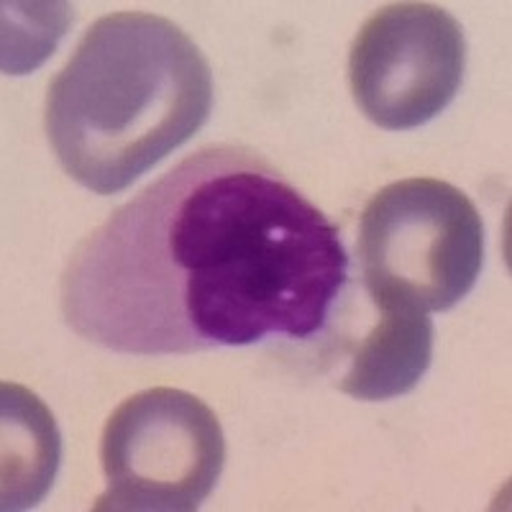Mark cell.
Wrapping results in <instances>:
<instances>
[{
    "mask_svg": "<svg viewBox=\"0 0 512 512\" xmlns=\"http://www.w3.org/2000/svg\"><path fill=\"white\" fill-rule=\"evenodd\" d=\"M213 75L169 18H98L47 93L44 126L59 164L95 195H118L208 123Z\"/></svg>",
    "mask_w": 512,
    "mask_h": 512,
    "instance_id": "7a4b0ae2",
    "label": "cell"
},
{
    "mask_svg": "<svg viewBox=\"0 0 512 512\" xmlns=\"http://www.w3.org/2000/svg\"><path fill=\"white\" fill-rule=\"evenodd\" d=\"M62 456L47 405L21 384H3V510H29L47 497Z\"/></svg>",
    "mask_w": 512,
    "mask_h": 512,
    "instance_id": "52a82bcc",
    "label": "cell"
},
{
    "mask_svg": "<svg viewBox=\"0 0 512 512\" xmlns=\"http://www.w3.org/2000/svg\"><path fill=\"white\" fill-rule=\"evenodd\" d=\"M377 326L351 356L338 390L354 400L382 402L408 395L431 369L436 328L425 310L400 303H374Z\"/></svg>",
    "mask_w": 512,
    "mask_h": 512,
    "instance_id": "8992f818",
    "label": "cell"
},
{
    "mask_svg": "<svg viewBox=\"0 0 512 512\" xmlns=\"http://www.w3.org/2000/svg\"><path fill=\"white\" fill-rule=\"evenodd\" d=\"M226 464L218 415L200 397L152 387L111 413L100 436L105 492L95 512H190Z\"/></svg>",
    "mask_w": 512,
    "mask_h": 512,
    "instance_id": "277c9868",
    "label": "cell"
},
{
    "mask_svg": "<svg viewBox=\"0 0 512 512\" xmlns=\"http://www.w3.org/2000/svg\"><path fill=\"white\" fill-rule=\"evenodd\" d=\"M464 70V29L433 3L382 6L364 21L349 54L356 105L387 131H413L441 116Z\"/></svg>",
    "mask_w": 512,
    "mask_h": 512,
    "instance_id": "5b68a950",
    "label": "cell"
},
{
    "mask_svg": "<svg viewBox=\"0 0 512 512\" xmlns=\"http://www.w3.org/2000/svg\"><path fill=\"white\" fill-rule=\"evenodd\" d=\"M341 231L267 159L205 146L113 210L67 259L59 305L100 349L172 356L326 328Z\"/></svg>",
    "mask_w": 512,
    "mask_h": 512,
    "instance_id": "6da1fadb",
    "label": "cell"
},
{
    "mask_svg": "<svg viewBox=\"0 0 512 512\" xmlns=\"http://www.w3.org/2000/svg\"><path fill=\"white\" fill-rule=\"evenodd\" d=\"M356 251L372 303L443 313L477 285L484 223L459 187L436 177H408L369 200Z\"/></svg>",
    "mask_w": 512,
    "mask_h": 512,
    "instance_id": "3957f363",
    "label": "cell"
}]
</instances>
